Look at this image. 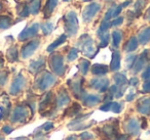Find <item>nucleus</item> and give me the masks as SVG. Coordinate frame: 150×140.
<instances>
[{"instance_id": "f257e3e1", "label": "nucleus", "mask_w": 150, "mask_h": 140, "mask_svg": "<svg viewBox=\"0 0 150 140\" xmlns=\"http://www.w3.org/2000/svg\"><path fill=\"white\" fill-rule=\"evenodd\" d=\"M65 20V30L68 36H74L78 32V20L76 13L74 11H69L64 18Z\"/></svg>"}, {"instance_id": "f03ea898", "label": "nucleus", "mask_w": 150, "mask_h": 140, "mask_svg": "<svg viewBox=\"0 0 150 140\" xmlns=\"http://www.w3.org/2000/svg\"><path fill=\"white\" fill-rule=\"evenodd\" d=\"M79 45L81 46V50L84 53V55L88 56L91 58L94 57L98 52V49H96V46H95L94 40L88 34H84L80 37Z\"/></svg>"}, {"instance_id": "7ed1b4c3", "label": "nucleus", "mask_w": 150, "mask_h": 140, "mask_svg": "<svg viewBox=\"0 0 150 140\" xmlns=\"http://www.w3.org/2000/svg\"><path fill=\"white\" fill-rule=\"evenodd\" d=\"M56 81L57 80L54 75H52L48 72H43L40 75V77H38L36 79L35 87L37 89H39L40 91H44L50 88V87H52V85H54Z\"/></svg>"}, {"instance_id": "20e7f679", "label": "nucleus", "mask_w": 150, "mask_h": 140, "mask_svg": "<svg viewBox=\"0 0 150 140\" xmlns=\"http://www.w3.org/2000/svg\"><path fill=\"white\" fill-rule=\"evenodd\" d=\"M50 66L54 74L59 76H63L65 73V64L64 58L61 54L54 53L50 56Z\"/></svg>"}, {"instance_id": "39448f33", "label": "nucleus", "mask_w": 150, "mask_h": 140, "mask_svg": "<svg viewBox=\"0 0 150 140\" xmlns=\"http://www.w3.org/2000/svg\"><path fill=\"white\" fill-rule=\"evenodd\" d=\"M101 10V4L97 2H93L88 4V6L84 7L83 11H82V20L86 24L90 23L97 15Z\"/></svg>"}, {"instance_id": "423d86ee", "label": "nucleus", "mask_w": 150, "mask_h": 140, "mask_svg": "<svg viewBox=\"0 0 150 140\" xmlns=\"http://www.w3.org/2000/svg\"><path fill=\"white\" fill-rule=\"evenodd\" d=\"M39 44H40V40L38 39H34L29 41L27 44L22 47L21 50V56L22 58H28L34 53V52L37 50V48L39 47Z\"/></svg>"}, {"instance_id": "0eeeda50", "label": "nucleus", "mask_w": 150, "mask_h": 140, "mask_svg": "<svg viewBox=\"0 0 150 140\" xmlns=\"http://www.w3.org/2000/svg\"><path fill=\"white\" fill-rule=\"evenodd\" d=\"M28 111L26 105H18L15 109H13V113H11V122L13 123H18V122H25L28 116Z\"/></svg>"}, {"instance_id": "6e6552de", "label": "nucleus", "mask_w": 150, "mask_h": 140, "mask_svg": "<svg viewBox=\"0 0 150 140\" xmlns=\"http://www.w3.org/2000/svg\"><path fill=\"white\" fill-rule=\"evenodd\" d=\"M25 86H26V79L24 78L22 74L18 75L15 78V80L13 81V83H11V86L9 88V93L11 95L19 94L25 88Z\"/></svg>"}, {"instance_id": "1a4fd4ad", "label": "nucleus", "mask_w": 150, "mask_h": 140, "mask_svg": "<svg viewBox=\"0 0 150 140\" xmlns=\"http://www.w3.org/2000/svg\"><path fill=\"white\" fill-rule=\"evenodd\" d=\"M39 24L35 23L33 25L29 26V27L25 28L19 35V40L20 41H25V40H28L30 38H33L34 36L37 35L38 31H39Z\"/></svg>"}, {"instance_id": "9d476101", "label": "nucleus", "mask_w": 150, "mask_h": 140, "mask_svg": "<svg viewBox=\"0 0 150 140\" xmlns=\"http://www.w3.org/2000/svg\"><path fill=\"white\" fill-rule=\"evenodd\" d=\"M108 86H109L108 79L97 78V79H93L91 81V87H93L94 89H97L100 92H105L108 89Z\"/></svg>"}, {"instance_id": "9b49d317", "label": "nucleus", "mask_w": 150, "mask_h": 140, "mask_svg": "<svg viewBox=\"0 0 150 140\" xmlns=\"http://www.w3.org/2000/svg\"><path fill=\"white\" fill-rule=\"evenodd\" d=\"M147 52H148L147 50H145L141 55L137 56V58L135 60V64H134L133 68H132V71H133L134 74H138L143 69L144 64H145L146 60H147Z\"/></svg>"}, {"instance_id": "f8f14e48", "label": "nucleus", "mask_w": 150, "mask_h": 140, "mask_svg": "<svg viewBox=\"0 0 150 140\" xmlns=\"http://www.w3.org/2000/svg\"><path fill=\"white\" fill-rule=\"evenodd\" d=\"M81 99H82L83 104L88 107L95 106V105H97L101 101L100 96H99V95H95V94H83Z\"/></svg>"}, {"instance_id": "ddd939ff", "label": "nucleus", "mask_w": 150, "mask_h": 140, "mask_svg": "<svg viewBox=\"0 0 150 140\" xmlns=\"http://www.w3.org/2000/svg\"><path fill=\"white\" fill-rule=\"evenodd\" d=\"M44 66H45V60L43 57H40L30 64L29 71L32 74H38V73H40L43 70Z\"/></svg>"}, {"instance_id": "4468645a", "label": "nucleus", "mask_w": 150, "mask_h": 140, "mask_svg": "<svg viewBox=\"0 0 150 140\" xmlns=\"http://www.w3.org/2000/svg\"><path fill=\"white\" fill-rule=\"evenodd\" d=\"M137 109L143 115H150V97L140 99L137 104Z\"/></svg>"}, {"instance_id": "2eb2a0df", "label": "nucleus", "mask_w": 150, "mask_h": 140, "mask_svg": "<svg viewBox=\"0 0 150 140\" xmlns=\"http://www.w3.org/2000/svg\"><path fill=\"white\" fill-rule=\"evenodd\" d=\"M82 82L83 80L82 79H76L73 82L69 81V86H70V89L72 90L73 94L76 97H80V94L82 93Z\"/></svg>"}, {"instance_id": "dca6fc26", "label": "nucleus", "mask_w": 150, "mask_h": 140, "mask_svg": "<svg viewBox=\"0 0 150 140\" xmlns=\"http://www.w3.org/2000/svg\"><path fill=\"white\" fill-rule=\"evenodd\" d=\"M69 102H70V97H69L68 93H67V91L65 90V89H62V90L59 92L58 99H57V106H58L59 108H61V107L67 105Z\"/></svg>"}, {"instance_id": "f3484780", "label": "nucleus", "mask_w": 150, "mask_h": 140, "mask_svg": "<svg viewBox=\"0 0 150 140\" xmlns=\"http://www.w3.org/2000/svg\"><path fill=\"white\" fill-rule=\"evenodd\" d=\"M125 130L129 132V134H138L139 133V130H140V126L138 121H136L135 119H129L125 123Z\"/></svg>"}, {"instance_id": "a211bd4d", "label": "nucleus", "mask_w": 150, "mask_h": 140, "mask_svg": "<svg viewBox=\"0 0 150 140\" xmlns=\"http://www.w3.org/2000/svg\"><path fill=\"white\" fill-rule=\"evenodd\" d=\"M58 5V0H47L43 7V15H44V18L47 19L52 15V11L54 10V8L57 7Z\"/></svg>"}, {"instance_id": "6ab92c4d", "label": "nucleus", "mask_w": 150, "mask_h": 140, "mask_svg": "<svg viewBox=\"0 0 150 140\" xmlns=\"http://www.w3.org/2000/svg\"><path fill=\"white\" fill-rule=\"evenodd\" d=\"M138 41L142 45H145L150 41V27H146L145 29H143L138 35Z\"/></svg>"}, {"instance_id": "aec40b11", "label": "nucleus", "mask_w": 150, "mask_h": 140, "mask_svg": "<svg viewBox=\"0 0 150 140\" xmlns=\"http://www.w3.org/2000/svg\"><path fill=\"white\" fill-rule=\"evenodd\" d=\"M52 103H54V102H52V92L46 93V94L44 95L43 99H42L41 103H40V107H39L40 113H43V111H45L46 108H48V107H50Z\"/></svg>"}, {"instance_id": "412c9836", "label": "nucleus", "mask_w": 150, "mask_h": 140, "mask_svg": "<svg viewBox=\"0 0 150 140\" xmlns=\"http://www.w3.org/2000/svg\"><path fill=\"white\" fill-rule=\"evenodd\" d=\"M120 68V53L119 51H113L112 53V60H111L110 70L113 72H116Z\"/></svg>"}, {"instance_id": "4be33fe9", "label": "nucleus", "mask_w": 150, "mask_h": 140, "mask_svg": "<svg viewBox=\"0 0 150 140\" xmlns=\"http://www.w3.org/2000/svg\"><path fill=\"white\" fill-rule=\"evenodd\" d=\"M91 71L94 75H97V76H103V75L107 74L109 71V68L105 64H96L94 66H92L91 68Z\"/></svg>"}, {"instance_id": "5701e85b", "label": "nucleus", "mask_w": 150, "mask_h": 140, "mask_svg": "<svg viewBox=\"0 0 150 140\" xmlns=\"http://www.w3.org/2000/svg\"><path fill=\"white\" fill-rule=\"evenodd\" d=\"M138 44H139V41H138L137 38H136V37H132L131 39H129V41L125 43L123 49H125L127 52H133L134 50L137 49Z\"/></svg>"}, {"instance_id": "b1692460", "label": "nucleus", "mask_w": 150, "mask_h": 140, "mask_svg": "<svg viewBox=\"0 0 150 140\" xmlns=\"http://www.w3.org/2000/svg\"><path fill=\"white\" fill-rule=\"evenodd\" d=\"M28 6H29L30 15H36L40 10L41 0H31V2H30V4H28Z\"/></svg>"}, {"instance_id": "393cba45", "label": "nucleus", "mask_w": 150, "mask_h": 140, "mask_svg": "<svg viewBox=\"0 0 150 140\" xmlns=\"http://www.w3.org/2000/svg\"><path fill=\"white\" fill-rule=\"evenodd\" d=\"M146 3H147V0H138V1H136L135 5H134V13H135L136 17H140L142 15V11H143Z\"/></svg>"}, {"instance_id": "a878e982", "label": "nucleus", "mask_w": 150, "mask_h": 140, "mask_svg": "<svg viewBox=\"0 0 150 140\" xmlns=\"http://www.w3.org/2000/svg\"><path fill=\"white\" fill-rule=\"evenodd\" d=\"M7 60H9L11 62H15L18 60L19 58V51H18V48L16 46H11L9 47V49L7 50Z\"/></svg>"}, {"instance_id": "bb28decb", "label": "nucleus", "mask_w": 150, "mask_h": 140, "mask_svg": "<svg viewBox=\"0 0 150 140\" xmlns=\"http://www.w3.org/2000/svg\"><path fill=\"white\" fill-rule=\"evenodd\" d=\"M80 111H81V106H80V104L77 102H75V103H73L69 108L66 109L65 115L69 116V117H73V116L77 115L78 113H80Z\"/></svg>"}, {"instance_id": "cd10ccee", "label": "nucleus", "mask_w": 150, "mask_h": 140, "mask_svg": "<svg viewBox=\"0 0 150 140\" xmlns=\"http://www.w3.org/2000/svg\"><path fill=\"white\" fill-rule=\"evenodd\" d=\"M13 24V20L11 18L7 17V15H0V29L1 30H6Z\"/></svg>"}, {"instance_id": "c85d7f7f", "label": "nucleus", "mask_w": 150, "mask_h": 140, "mask_svg": "<svg viewBox=\"0 0 150 140\" xmlns=\"http://www.w3.org/2000/svg\"><path fill=\"white\" fill-rule=\"evenodd\" d=\"M67 39V35H65V34H63L62 36H60V38H58V39L56 40V41L54 42V43H52L50 46L47 47V51L48 52H52L54 51V49H56L57 47H59V46L61 45V44H63L65 41H66Z\"/></svg>"}, {"instance_id": "c756f323", "label": "nucleus", "mask_w": 150, "mask_h": 140, "mask_svg": "<svg viewBox=\"0 0 150 140\" xmlns=\"http://www.w3.org/2000/svg\"><path fill=\"white\" fill-rule=\"evenodd\" d=\"M121 40H122V33L119 30H116L112 33V44L114 47H118L120 44Z\"/></svg>"}, {"instance_id": "7c9ffc66", "label": "nucleus", "mask_w": 150, "mask_h": 140, "mask_svg": "<svg viewBox=\"0 0 150 140\" xmlns=\"http://www.w3.org/2000/svg\"><path fill=\"white\" fill-rule=\"evenodd\" d=\"M114 81H115V83H116L117 86H119V87L125 86L127 83L125 75L120 74V73H117L116 75H114Z\"/></svg>"}, {"instance_id": "2f4dec72", "label": "nucleus", "mask_w": 150, "mask_h": 140, "mask_svg": "<svg viewBox=\"0 0 150 140\" xmlns=\"http://www.w3.org/2000/svg\"><path fill=\"white\" fill-rule=\"evenodd\" d=\"M103 133L105 134L106 136H108V137H116V128L114 127L113 125H108V126H105V127H103Z\"/></svg>"}, {"instance_id": "473e14b6", "label": "nucleus", "mask_w": 150, "mask_h": 140, "mask_svg": "<svg viewBox=\"0 0 150 140\" xmlns=\"http://www.w3.org/2000/svg\"><path fill=\"white\" fill-rule=\"evenodd\" d=\"M90 66H91V64L88 60H80V64H79V70H80V73L82 75H86L90 70Z\"/></svg>"}, {"instance_id": "72a5a7b5", "label": "nucleus", "mask_w": 150, "mask_h": 140, "mask_svg": "<svg viewBox=\"0 0 150 140\" xmlns=\"http://www.w3.org/2000/svg\"><path fill=\"white\" fill-rule=\"evenodd\" d=\"M110 26H111L110 21H103L101 26L98 29V35L101 36V35H103V34L107 33V31H108V29L110 28Z\"/></svg>"}, {"instance_id": "f704fd0d", "label": "nucleus", "mask_w": 150, "mask_h": 140, "mask_svg": "<svg viewBox=\"0 0 150 140\" xmlns=\"http://www.w3.org/2000/svg\"><path fill=\"white\" fill-rule=\"evenodd\" d=\"M109 40H110V35L109 33H105L100 36V44H99V48H104L108 45Z\"/></svg>"}, {"instance_id": "c9c22d12", "label": "nucleus", "mask_w": 150, "mask_h": 140, "mask_svg": "<svg viewBox=\"0 0 150 140\" xmlns=\"http://www.w3.org/2000/svg\"><path fill=\"white\" fill-rule=\"evenodd\" d=\"M40 28H41L42 33H43L44 35H50V34L52 32V30H54V24L52 23H44L40 26Z\"/></svg>"}, {"instance_id": "e433bc0d", "label": "nucleus", "mask_w": 150, "mask_h": 140, "mask_svg": "<svg viewBox=\"0 0 150 140\" xmlns=\"http://www.w3.org/2000/svg\"><path fill=\"white\" fill-rule=\"evenodd\" d=\"M136 58H137V55H135V54H129V55L127 56V58H125V62H127V69L133 68L134 64H135Z\"/></svg>"}, {"instance_id": "4c0bfd02", "label": "nucleus", "mask_w": 150, "mask_h": 140, "mask_svg": "<svg viewBox=\"0 0 150 140\" xmlns=\"http://www.w3.org/2000/svg\"><path fill=\"white\" fill-rule=\"evenodd\" d=\"M30 15V11H29V6L28 4H24L23 6H21V8L19 9V15L22 18H26Z\"/></svg>"}, {"instance_id": "58836bf2", "label": "nucleus", "mask_w": 150, "mask_h": 140, "mask_svg": "<svg viewBox=\"0 0 150 140\" xmlns=\"http://www.w3.org/2000/svg\"><path fill=\"white\" fill-rule=\"evenodd\" d=\"M77 55H78V50L76 49V48H72V49L69 51L68 55H67V58H68V60L72 62L75 58H77Z\"/></svg>"}, {"instance_id": "ea45409f", "label": "nucleus", "mask_w": 150, "mask_h": 140, "mask_svg": "<svg viewBox=\"0 0 150 140\" xmlns=\"http://www.w3.org/2000/svg\"><path fill=\"white\" fill-rule=\"evenodd\" d=\"M121 109H122V105H121V103L112 102V104H111V111H112L113 113H119L121 111Z\"/></svg>"}, {"instance_id": "a19ab883", "label": "nucleus", "mask_w": 150, "mask_h": 140, "mask_svg": "<svg viewBox=\"0 0 150 140\" xmlns=\"http://www.w3.org/2000/svg\"><path fill=\"white\" fill-rule=\"evenodd\" d=\"M7 80V73L0 72V86H3Z\"/></svg>"}, {"instance_id": "79ce46f5", "label": "nucleus", "mask_w": 150, "mask_h": 140, "mask_svg": "<svg viewBox=\"0 0 150 140\" xmlns=\"http://www.w3.org/2000/svg\"><path fill=\"white\" fill-rule=\"evenodd\" d=\"M142 79L143 80H149L150 79V66H148L146 70L142 73Z\"/></svg>"}, {"instance_id": "37998d69", "label": "nucleus", "mask_w": 150, "mask_h": 140, "mask_svg": "<svg viewBox=\"0 0 150 140\" xmlns=\"http://www.w3.org/2000/svg\"><path fill=\"white\" fill-rule=\"evenodd\" d=\"M122 5H118V6H115V8H114V10H113V15H112V17L113 18H117L119 15V13H121V10H122Z\"/></svg>"}, {"instance_id": "c03bdc74", "label": "nucleus", "mask_w": 150, "mask_h": 140, "mask_svg": "<svg viewBox=\"0 0 150 140\" xmlns=\"http://www.w3.org/2000/svg\"><path fill=\"white\" fill-rule=\"evenodd\" d=\"M122 22H123V18L117 17L114 21L111 22V26H119V25H121V24H122Z\"/></svg>"}, {"instance_id": "a18cd8bd", "label": "nucleus", "mask_w": 150, "mask_h": 140, "mask_svg": "<svg viewBox=\"0 0 150 140\" xmlns=\"http://www.w3.org/2000/svg\"><path fill=\"white\" fill-rule=\"evenodd\" d=\"M111 104H112V102H106L104 105H102V106L100 107V109H101V111H111Z\"/></svg>"}, {"instance_id": "49530a36", "label": "nucleus", "mask_w": 150, "mask_h": 140, "mask_svg": "<svg viewBox=\"0 0 150 140\" xmlns=\"http://www.w3.org/2000/svg\"><path fill=\"white\" fill-rule=\"evenodd\" d=\"M41 128L44 130V131H48V130L54 128V124H52V122H47V123H45L43 126H41Z\"/></svg>"}, {"instance_id": "de8ad7c7", "label": "nucleus", "mask_w": 150, "mask_h": 140, "mask_svg": "<svg viewBox=\"0 0 150 140\" xmlns=\"http://www.w3.org/2000/svg\"><path fill=\"white\" fill-rule=\"evenodd\" d=\"M143 92L145 93H149L150 92V80L146 81L143 85Z\"/></svg>"}, {"instance_id": "09e8293b", "label": "nucleus", "mask_w": 150, "mask_h": 140, "mask_svg": "<svg viewBox=\"0 0 150 140\" xmlns=\"http://www.w3.org/2000/svg\"><path fill=\"white\" fill-rule=\"evenodd\" d=\"M80 137H81L82 140H90V139H92L94 136L91 133H82L81 135H80Z\"/></svg>"}, {"instance_id": "8fccbe9b", "label": "nucleus", "mask_w": 150, "mask_h": 140, "mask_svg": "<svg viewBox=\"0 0 150 140\" xmlns=\"http://www.w3.org/2000/svg\"><path fill=\"white\" fill-rule=\"evenodd\" d=\"M2 131L4 132L5 134H9L13 132V128L9 127V126H4V127L2 128Z\"/></svg>"}, {"instance_id": "3c124183", "label": "nucleus", "mask_w": 150, "mask_h": 140, "mask_svg": "<svg viewBox=\"0 0 150 140\" xmlns=\"http://www.w3.org/2000/svg\"><path fill=\"white\" fill-rule=\"evenodd\" d=\"M138 83H139V80L137 78H135V77L129 80V85H132V86H137Z\"/></svg>"}, {"instance_id": "603ef678", "label": "nucleus", "mask_w": 150, "mask_h": 140, "mask_svg": "<svg viewBox=\"0 0 150 140\" xmlns=\"http://www.w3.org/2000/svg\"><path fill=\"white\" fill-rule=\"evenodd\" d=\"M141 128L142 129H146L147 128V121H146V119L145 118H142V120H141Z\"/></svg>"}, {"instance_id": "864d4df0", "label": "nucleus", "mask_w": 150, "mask_h": 140, "mask_svg": "<svg viewBox=\"0 0 150 140\" xmlns=\"http://www.w3.org/2000/svg\"><path fill=\"white\" fill-rule=\"evenodd\" d=\"M134 98H135V93H134V92H131V93H129V94L127 96V101H132Z\"/></svg>"}, {"instance_id": "5fc2aeb1", "label": "nucleus", "mask_w": 150, "mask_h": 140, "mask_svg": "<svg viewBox=\"0 0 150 140\" xmlns=\"http://www.w3.org/2000/svg\"><path fill=\"white\" fill-rule=\"evenodd\" d=\"M127 136H125V135H118L115 137L114 140H127Z\"/></svg>"}, {"instance_id": "6e6d98bb", "label": "nucleus", "mask_w": 150, "mask_h": 140, "mask_svg": "<svg viewBox=\"0 0 150 140\" xmlns=\"http://www.w3.org/2000/svg\"><path fill=\"white\" fill-rule=\"evenodd\" d=\"M145 20H146V21L150 22V7L148 8V10L146 11V13H145Z\"/></svg>"}, {"instance_id": "4d7b16f0", "label": "nucleus", "mask_w": 150, "mask_h": 140, "mask_svg": "<svg viewBox=\"0 0 150 140\" xmlns=\"http://www.w3.org/2000/svg\"><path fill=\"white\" fill-rule=\"evenodd\" d=\"M131 3H132L131 0H127V1H125V3H122V4H121V5H122V7H127V5H129V4H131Z\"/></svg>"}, {"instance_id": "13d9d810", "label": "nucleus", "mask_w": 150, "mask_h": 140, "mask_svg": "<svg viewBox=\"0 0 150 140\" xmlns=\"http://www.w3.org/2000/svg\"><path fill=\"white\" fill-rule=\"evenodd\" d=\"M4 113H5V111H4V108L2 107V108H1V111H0V120L4 117Z\"/></svg>"}, {"instance_id": "bf43d9fd", "label": "nucleus", "mask_w": 150, "mask_h": 140, "mask_svg": "<svg viewBox=\"0 0 150 140\" xmlns=\"http://www.w3.org/2000/svg\"><path fill=\"white\" fill-rule=\"evenodd\" d=\"M67 140H77V139H76L75 136H70V137H68V139Z\"/></svg>"}, {"instance_id": "052dcab7", "label": "nucleus", "mask_w": 150, "mask_h": 140, "mask_svg": "<svg viewBox=\"0 0 150 140\" xmlns=\"http://www.w3.org/2000/svg\"><path fill=\"white\" fill-rule=\"evenodd\" d=\"M2 64H3V60L2 57H0V66H2Z\"/></svg>"}, {"instance_id": "680f3d73", "label": "nucleus", "mask_w": 150, "mask_h": 140, "mask_svg": "<svg viewBox=\"0 0 150 140\" xmlns=\"http://www.w3.org/2000/svg\"><path fill=\"white\" fill-rule=\"evenodd\" d=\"M82 1H92V0H82Z\"/></svg>"}, {"instance_id": "e2e57ef3", "label": "nucleus", "mask_w": 150, "mask_h": 140, "mask_svg": "<svg viewBox=\"0 0 150 140\" xmlns=\"http://www.w3.org/2000/svg\"><path fill=\"white\" fill-rule=\"evenodd\" d=\"M1 7H2V6H1V3H0V10H1Z\"/></svg>"}, {"instance_id": "0e129e2a", "label": "nucleus", "mask_w": 150, "mask_h": 140, "mask_svg": "<svg viewBox=\"0 0 150 140\" xmlns=\"http://www.w3.org/2000/svg\"><path fill=\"white\" fill-rule=\"evenodd\" d=\"M0 140H4V139H3V138H1V137H0Z\"/></svg>"}, {"instance_id": "69168bd1", "label": "nucleus", "mask_w": 150, "mask_h": 140, "mask_svg": "<svg viewBox=\"0 0 150 140\" xmlns=\"http://www.w3.org/2000/svg\"><path fill=\"white\" fill-rule=\"evenodd\" d=\"M64 1H69V0H64Z\"/></svg>"}]
</instances>
